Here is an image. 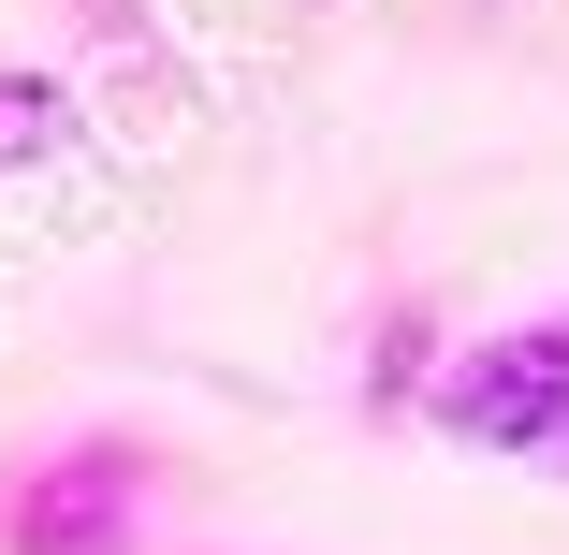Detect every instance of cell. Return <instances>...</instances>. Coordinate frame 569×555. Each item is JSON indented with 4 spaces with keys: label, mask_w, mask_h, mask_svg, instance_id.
I'll return each instance as SVG.
<instances>
[{
    "label": "cell",
    "mask_w": 569,
    "mask_h": 555,
    "mask_svg": "<svg viewBox=\"0 0 569 555\" xmlns=\"http://www.w3.org/2000/svg\"><path fill=\"white\" fill-rule=\"evenodd\" d=\"M423 424L468 438V454H555L569 438V307L497 321V337H452L423 380Z\"/></svg>",
    "instance_id": "1"
},
{
    "label": "cell",
    "mask_w": 569,
    "mask_h": 555,
    "mask_svg": "<svg viewBox=\"0 0 569 555\" xmlns=\"http://www.w3.org/2000/svg\"><path fill=\"white\" fill-rule=\"evenodd\" d=\"M147 497H161L147 438H59L0 483V555H132Z\"/></svg>",
    "instance_id": "2"
},
{
    "label": "cell",
    "mask_w": 569,
    "mask_h": 555,
    "mask_svg": "<svg viewBox=\"0 0 569 555\" xmlns=\"http://www.w3.org/2000/svg\"><path fill=\"white\" fill-rule=\"evenodd\" d=\"M423 380H438V321L395 307V321H380V351H366V409H409Z\"/></svg>",
    "instance_id": "3"
},
{
    "label": "cell",
    "mask_w": 569,
    "mask_h": 555,
    "mask_svg": "<svg viewBox=\"0 0 569 555\" xmlns=\"http://www.w3.org/2000/svg\"><path fill=\"white\" fill-rule=\"evenodd\" d=\"M73 132V88L59 73H0V161H44Z\"/></svg>",
    "instance_id": "4"
},
{
    "label": "cell",
    "mask_w": 569,
    "mask_h": 555,
    "mask_svg": "<svg viewBox=\"0 0 569 555\" xmlns=\"http://www.w3.org/2000/svg\"><path fill=\"white\" fill-rule=\"evenodd\" d=\"M540 468H555V483H569V438H555V454H540Z\"/></svg>",
    "instance_id": "5"
},
{
    "label": "cell",
    "mask_w": 569,
    "mask_h": 555,
    "mask_svg": "<svg viewBox=\"0 0 569 555\" xmlns=\"http://www.w3.org/2000/svg\"><path fill=\"white\" fill-rule=\"evenodd\" d=\"M102 16H118V0H102Z\"/></svg>",
    "instance_id": "6"
}]
</instances>
